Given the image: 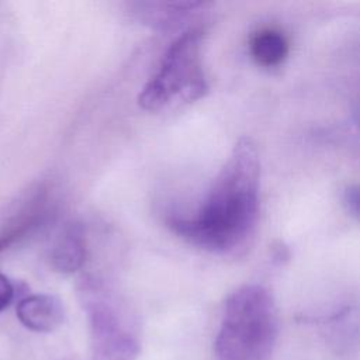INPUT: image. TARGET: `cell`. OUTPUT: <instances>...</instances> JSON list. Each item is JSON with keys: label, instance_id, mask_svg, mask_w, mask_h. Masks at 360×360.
Returning <instances> with one entry per match:
<instances>
[{"label": "cell", "instance_id": "12", "mask_svg": "<svg viewBox=\"0 0 360 360\" xmlns=\"http://www.w3.org/2000/svg\"><path fill=\"white\" fill-rule=\"evenodd\" d=\"M14 298V285L11 281L0 273V312L6 309Z\"/></svg>", "mask_w": 360, "mask_h": 360}, {"label": "cell", "instance_id": "10", "mask_svg": "<svg viewBox=\"0 0 360 360\" xmlns=\"http://www.w3.org/2000/svg\"><path fill=\"white\" fill-rule=\"evenodd\" d=\"M249 52L253 60L263 68L278 66L288 55L287 37L277 28H259L249 39Z\"/></svg>", "mask_w": 360, "mask_h": 360}, {"label": "cell", "instance_id": "11", "mask_svg": "<svg viewBox=\"0 0 360 360\" xmlns=\"http://www.w3.org/2000/svg\"><path fill=\"white\" fill-rule=\"evenodd\" d=\"M342 201L346 211L357 221H360V184L353 183L345 187Z\"/></svg>", "mask_w": 360, "mask_h": 360}, {"label": "cell", "instance_id": "9", "mask_svg": "<svg viewBox=\"0 0 360 360\" xmlns=\"http://www.w3.org/2000/svg\"><path fill=\"white\" fill-rule=\"evenodd\" d=\"M325 335L338 353L347 354L360 345V314L357 308L346 307L325 322Z\"/></svg>", "mask_w": 360, "mask_h": 360}, {"label": "cell", "instance_id": "8", "mask_svg": "<svg viewBox=\"0 0 360 360\" xmlns=\"http://www.w3.org/2000/svg\"><path fill=\"white\" fill-rule=\"evenodd\" d=\"M136 17L153 27L169 28L176 27L179 21L187 20L188 15L205 6L201 1H136L131 4Z\"/></svg>", "mask_w": 360, "mask_h": 360}, {"label": "cell", "instance_id": "5", "mask_svg": "<svg viewBox=\"0 0 360 360\" xmlns=\"http://www.w3.org/2000/svg\"><path fill=\"white\" fill-rule=\"evenodd\" d=\"M48 190L39 188L37 193L6 222L0 231V252L31 235L52 215Z\"/></svg>", "mask_w": 360, "mask_h": 360}, {"label": "cell", "instance_id": "2", "mask_svg": "<svg viewBox=\"0 0 360 360\" xmlns=\"http://www.w3.org/2000/svg\"><path fill=\"white\" fill-rule=\"evenodd\" d=\"M278 336V315L271 292L259 284L235 290L225 302L215 338L217 360H267Z\"/></svg>", "mask_w": 360, "mask_h": 360}, {"label": "cell", "instance_id": "1", "mask_svg": "<svg viewBox=\"0 0 360 360\" xmlns=\"http://www.w3.org/2000/svg\"><path fill=\"white\" fill-rule=\"evenodd\" d=\"M260 159L250 138H239L200 208L170 215L167 226L186 242L217 255H233L250 240L259 218Z\"/></svg>", "mask_w": 360, "mask_h": 360}, {"label": "cell", "instance_id": "3", "mask_svg": "<svg viewBox=\"0 0 360 360\" xmlns=\"http://www.w3.org/2000/svg\"><path fill=\"white\" fill-rule=\"evenodd\" d=\"M201 28H188L167 48L156 73L139 93L138 103L146 111H160L176 104L200 100L208 91L202 66Z\"/></svg>", "mask_w": 360, "mask_h": 360}, {"label": "cell", "instance_id": "6", "mask_svg": "<svg viewBox=\"0 0 360 360\" xmlns=\"http://www.w3.org/2000/svg\"><path fill=\"white\" fill-rule=\"evenodd\" d=\"M17 318L34 332H52L65 316L63 305L59 298L51 294H34L22 298L17 304Z\"/></svg>", "mask_w": 360, "mask_h": 360}, {"label": "cell", "instance_id": "7", "mask_svg": "<svg viewBox=\"0 0 360 360\" xmlns=\"http://www.w3.org/2000/svg\"><path fill=\"white\" fill-rule=\"evenodd\" d=\"M86 233L80 224L72 222L65 225L56 235L49 259L51 266L65 274L80 270L86 262Z\"/></svg>", "mask_w": 360, "mask_h": 360}, {"label": "cell", "instance_id": "4", "mask_svg": "<svg viewBox=\"0 0 360 360\" xmlns=\"http://www.w3.org/2000/svg\"><path fill=\"white\" fill-rule=\"evenodd\" d=\"M80 294L89 321L91 360H136L138 333L114 297L90 278L83 281Z\"/></svg>", "mask_w": 360, "mask_h": 360}]
</instances>
